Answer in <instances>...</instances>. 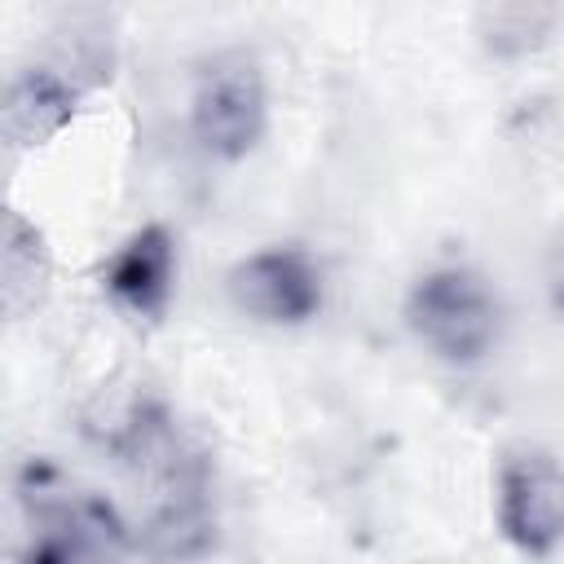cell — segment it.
<instances>
[{
	"label": "cell",
	"mask_w": 564,
	"mask_h": 564,
	"mask_svg": "<svg viewBox=\"0 0 564 564\" xmlns=\"http://www.w3.org/2000/svg\"><path fill=\"white\" fill-rule=\"evenodd\" d=\"M18 564H128L141 555L137 529L123 511L93 489H66L48 463H26L18 471Z\"/></svg>",
	"instance_id": "1"
},
{
	"label": "cell",
	"mask_w": 564,
	"mask_h": 564,
	"mask_svg": "<svg viewBox=\"0 0 564 564\" xmlns=\"http://www.w3.org/2000/svg\"><path fill=\"white\" fill-rule=\"evenodd\" d=\"M229 304L260 326H304L322 308V269L295 242H273L242 256L225 273Z\"/></svg>",
	"instance_id": "5"
},
{
	"label": "cell",
	"mask_w": 564,
	"mask_h": 564,
	"mask_svg": "<svg viewBox=\"0 0 564 564\" xmlns=\"http://www.w3.org/2000/svg\"><path fill=\"white\" fill-rule=\"evenodd\" d=\"M269 128L264 70L251 53H216L198 66L189 93V137L207 159H247Z\"/></svg>",
	"instance_id": "3"
},
{
	"label": "cell",
	"mask_w": 564,
	"mask_h": 564,
	"mask_svg": "<svg viewBox=\"0 0 564 564\" xmlns=\"http://www.w3.org/2000/svg\"><path fill=\"white\" fill-rule=\"evenodd\" d=\"M555 291H560V304H564V247H560V273H555Z\"/></svg>",
	"instance_id": "9"
},
{
	"label": "cell",
	"mask_w": 564,
	"mask_h": 564,
	"mask_svg": "<svg viewBox=\"0 0 564 564\" xmlns=\"http://www.w3.org/2000/svg\"><path fill=\"white\" fill-rule=\"evenodd\" d=\"M44 286H48V251H44V238L22 216H9L4 220V247H0L4 313L9 317H22L26 308L40 304Z\"/></svg>",
	"instance_id": "8"
},
{
	"label": "cell",
	"mask_w": 564,
	"mask_h": 564,
	"mask_svg": "<svg viewBox=\"0 0 564 564\" xmlns=\"http://www.w3.org/2000/svg\"><path fill=\"white\" fill-rule=\"evenodd\" d=\"M405 326L432 357L449 366H471L498 344L502 304L485 273L467 264H441L414 278L405 295Z\"/></svg>",
	"instance_id": "2"
},
{
	"label": "cell",
	"mask_w": 564,
	"mask_h": 564,
	"mask_svg": "<svg viewBox=\"0 0 564 564\" xmlns=\"http://www.w3.org/2000/svg\"><path fill=\"white\" fill-rule=\"evenodd\" d=\"M79 97H84V84L70 70H62L57 62H35V66L18 70L9 79L4 106H0L4 141L18 150L44 145L48 137H57L70 123Z\"/></svg>",
	"instance_id": "7"
},
{
	"label": "cell",
	"mask_w": 564,
	"mask_h": 564,
	"mask_svg": "<svg viewBox=\"0 0 564 564\" xmlns=\"http://www.w3.org/2000/svg\"><path fill=\"white\" fill-rule=\"evenodd\" d=\"M494 520L524 555H551L564 546V463L538 445L511 449L498 463Z\"/></svg>",
	"instance_id": "4"
},
{
	"label": "cell",
	"mask_w": 564,
	"mask_h": 564,
	"mask_svg": "<svg viewBox=\"0 0 564 564\" xmlns=\"http://www.w3.org/2000/svg\"><path fill=\"white\" fill-rule=\"evenodd\" d=\"M176 273H181L176 238L163 225H141L101 264V286L123 313L159 322L176 295Z\"/></svg>",
	"instance_id": "6"
}]
</instances>
